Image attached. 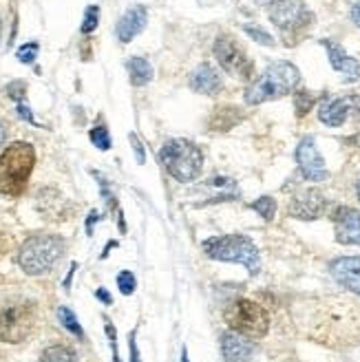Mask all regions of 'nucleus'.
<instances>
[{
  "label": "nucleus",
  "instance_id": "1",
  "mask_svg": "<svg viewBox=\"0 0 360 362\" xmlns=\"http://www.w3.org/2000/svg\"><path fill=\"white\" fill-rule=\"evenodd\" d=\"M35 164V151L27 141H13L0 155V194L21 197Z\"/></svg>",
  "mask_w": 360,
  "mask_h": 362
},
{
  "label": "nucleus",
  "instance_id": "15",
  "mask_svg": "<svg viewBox=\"0 0 360 362\" xmlns=\"http://www.w3.org/2000/svg\"><path fill=\"white\" fill-rule=\"evenodd\" d=\"M146 23H149V11H146V7H144V5L131 7L129 11H126V13L120 18V23H117V29H115L117 40L124 42V45H126V42H131L137 33L144 31Z\"/></svg>",
  "mask_w": 360,
  "mask_h": 362
},
{
  "label": "nucleus",
  "instance_id": "12",
  "mask_svg": "<svg viewBox=\"0 0 360 362\" xmlns=\"http://www.w3.org/2000/svg\"><path fill=\"white\" fill-rule=\"evenodd\" d=\"M325 208H327L325 197H323L318 190L310 188V190L298 192L292 199L290 214L296 216V219H303V221H312V219H318V216L325 212Z\"/></svg>",
  "mask_w": 360,
  "mask_h": 362
},
{
  "label": "nucleus",
  "instance_id": "31",
  "mask_svg": "<svg viewBox=\"0 0 360 362\" xmlns=\"http://www.w3.org/2000/svg\"><path fill=\"white\" fill-rule=\"evenodd\" d=\"M9 250H11V237L7 234L5 228H0V259H3Z\"/></svg>",
  "mask_w": 360,
  "mask_h": 362
},
{
  "label": "nucleus",
  "instance_id": "28",
  "mask_svg": "<svg viewBox=\"0 0 360 362\" xmlns=\"http://www.w3.org/2000/svg\"><path fill=\"white\" fill-rule=\"evenodd\" d=\"M38 42H27V45H23L21 49H18V53H16V58L21 60L23 64H31L35 58H38Z\"/></svg>",
  "mask_w": 360,
  "mask_h": 362
},
{
  "label": "nucleus",
  "instance_id": "25",
  "mask_svg": "<svg viewBox=\"0 0 360 362\" xmlns=\"http://www.w3.org/2000/svg\"><path fill=\"white\" fill-rule=\"evenodd\" d=\"M243 31L250 35L252 40H257L259 45H265V47H272L274 45V38L269 35L267 31H263L261 27H255V25H245L243 27Z\"/></svg>",
  "mask_w": 360,
  "mask_h": 362
},
{
  "label": "nucleus",
  "instance_id": "39",
  "mask_svg": "<svg viewBox=\"0 0 360 362\" xmlns=\"http://www.w3.org/2000/svg\"><path fill=\"white\" fill-rule=\"evenodd\" d=\"M182 362H188V351L186 349L182 351Z\"/></svg>",
  "mask_w": 360,
  "mask_h": 362
},
{
  "label": "nucleus",
  "instance_id": "10",
  "mask_svg": "<svg viewBox=\"0 0 360 362\" xmlns=\"http://www.w3.org/2000/svg\"><path fill=\"white\" fill-rule=\"evenodd\" d=\"M310 18L308 9H305L303 0H277L274 5H269V21L274 27L290 31L298 25H303Z\"/></svg>",
  "mask_w": 360,
  "mask_h": 362
},
{
  "label": "nucleus",
  "instance_id": "41",
  "mask_svg": "<svg viewBox=\"0 0 360 362\" xmlns=\"http://www.w3.org/2000/svg\"><path fill=\"white\" fill-rule=\"evenodd\" d=\"M0 31H3V23H0Z\"/></svg>",
  "mask_w": 360,
  "mask_h": 362
},
{
  "label": "nucleus",
  "instance_id": "30",
  "mask_svg": "<svg viewBox=\"0 0 360 362\" xmlns=\"http://www.w3.org/2000/svg\"><path fill=\"white\" fill-rule=\"evenodd\" d=\"M25 82H21V80H18V82H11L7 88H5V93L9 95V98H13V100H18V102H21L23 100V95H25Z\"/></svg>",
  "mask_w": 360,
  "mask_h": 362
},
{
  "label": "nucleus",
  "instance_id": "36",
  "mask_svg": "<svg viewBox=\"0 0 360 362\" xmlns=\"http://www.w3.org/2000/svg\"><path fill=\"white\" fill-rule=\"evenodd\" d=\"M95 296H98V298H102L106 305H111V296H109V292H106V289H98Z\"/></svg>",
  "mask_w": 360,
  "mask_h": 362
},
{
  "label": "nucleus",
  "instance_id": "32",
  "mask_svg": "<svg viewBox=\"0 0 360 362\" xmlns=\"http://www.w3.org/2000/svg\"><path fill=\"white\" fill-rule=\"evenodd\" d=\"M18 115H21V117H23L25 122H29V124H35L31 108H29L27 104H23V102H18Z\"/></svg>",
  "mask_w": 360,
  "mask_h": 362
},
{
  "label": "nucleus",
  "instance_id": "14",
  "mask_svg": "<svg viewBox=\"0 0 360 362\" xmlns=\"http://www.w3.org/2000/svg\"><path fill=\"white\" fill-rule=\"evenodd\" d=\"M330 269L340 285L360 296V257H340L330 265Z\"/></svg>",
  "mask_w": 360,
  "mask_h": 362
},
{
  "label": "nucleus",
  "instance_id": "23",
  "mask_svg": "<svg viewBox=\"0 0 360 362\" xmlns=\"http://www.w3.org/2000/svg\"><path fill=\"white\" fill-rule=\"evenodd\" d=\"M252 210H257L259 216H263L265 221H272L274 219V212H277V202L272 197H261L252 204Z\"/></svg>",
  "mask_w": 360,
  "mask_h": 362
},
{
  "label": "nucleus",
  "instance_id": "20",
  "mask_svg": "<svg viewBox=\"0 0 360 362\" xmlns=\"http://www.w3.org/2000/svg\"><path fill=\"white\" fill-rule=\"evenodd\" d=\"M76 351L64 345H53L47 347L40 356V362H76Z\"/></svg>",
  "mask_w": 360,
  "mask_h": 362
},
{
  "label": "nucleus",
  "instance_id": "16",
  "mask_svg": "<svg viewBox=\"0 0 360 362\" xmlns=\"http://www.w3.org/2000/svg\"><path fill=\"white\" fill-rule=\"evenodd\" d=\"M221 354L226 362H250L255 356V345L245 336L230 332L221 336Z\"/></svg>",
  "mask_w": 360,
  "mask_h": 362
},
{
  "label": "nucleus",
  "instance_id": "13",
  "mask_svg": "<svg viewBox=\"0 0 360 362\" xmlns=\"http://www.w3.org/2000/svg\"><path fill=\"white\" fill-rule=\"evenodd\" d=\"M323 47L327 49V58H330L332 69L338 71L347 82H354L360 78V62L356 58H352L343 47L332 40H323Z\"/></svg>",
  "mask_w": 360,
  "mask_h": 362
},
{
  "label": "nucleus",
  "instance_id": "6",
  "mask_svg": "<svg viewBox=\"0 0 360 362\" xmlns=\"http://www.w3.org/2000/svg\"><path fill=\"white\" fill-rule=\"evenodd\" d=\"M64 252V241L56 234H33L29 237L18 255V263L27 272L29 276L47 274Z\"/></svg>",
  "mask_w": 360,
  "mask_h": 362
},
{
  "label": "nucleus",
  "instance_id": "21",
  "mask_svg": "<svg viewBox=\"0 0 360 362\" xmlns=\"http://www.w3.org/2000/svg\"><path fill=\"white\" fill-rule=\"evenodd\" d=\"M239 111L237 108H230V106H221V108H217L214 111V115H212V119H210V126L214 131H230L232 126H235L239 119H230V115H237Z\"/></svg>",
  "mask_w": 360,
  "mask_h": 362
},
{
  "label": "nucleus",
  "instance_id": "38",
  "mask_svg": "<svg viewBox=\"0 0 360 362\" xmlns=\"http://www.w3.org/2000/svg\"><path fill=\"white\" fill-rule=\"evenodd\" d=\"M255 3H259V5H274L277 0H255Z\"/></svg>",
  "mask_w": 360,
  "mask_h": 362
},
{
  "label": "nucleus",
  "instance_id": "24",
  "mask_svg": "<svg viewBox=\"0 0 360 362\" xmlns=\"http://www.w3.org/2000/svg\"><path fill=\"white\" fill-rule=\"evenodd\" d=\"M88 137H91V141L100 151L111 148V135H109V129H106V126H95V129H91V133H88Z\"/></svg>",
  "mask_w": 360,
  "mask_h": 362
},
{
  "label": "nucleus",
  "instance_id": "27",
  "mask_svg": "<svg viewBox=\"0 0 360 362\" xmlns=\"http://www.w3.org/2000/svg\"><path fill=\"white\" fill-rule=\"evenodd\" d=\"M294 102H296V113L303 117L305 113H310V111H312V106H314V95L308 93V90H298V93L294 95Z\"/></svg>",
  "mask_w": 360,
  "mask_h": 362
},
{
  "label": "nucleus",
  "instance_id": "40",
  "mask_svg": "<svg viewBox=\"0 0 360 362\" xmlns=\"http://www.w3.org/2000/svg\"><path fill=\"white\" fill-rule=\"evenodd\" d=\"M358 199H360V184H358Z\"/></svg>",
  "mask_w": 360,
  "mask_h": 362
},
{
  "label": "nucleus",
  "instance_id": "34",
  "mask_svg": "<svg viewBox=\"0 0 360 362\" xmlns=\"http://www.w3.org/2000/svg\"><path fill=\"white\" fill-rule=\"evenodd\" d=\"M131 362H139V351L135 345V338H131Z\"/></svg>",
  "mask_w": 360,
  "mask_h": 362
},
{
  "label": "nucleus",
  "instance_id": "2",
  "mask_svg": "<svg viewBox=\"0 0 360 362\" xmlns=\"http://www.w3.org/2000/svg\"><path fill=\"white\" fill-rule=\"evenodd\" d=\"M298 82H301V74L292 62L285 60L272 62L261 74V78L245 90V102L250 106H257L269 100H279L287 93H292L298 86Z\"/></svg>",
  "mask_w": 360,
  "mask_h": 362
},
{
  "label": "nucleus",
  "instance_id": "26",
  "mask_svg": "<svg viewBox=\"0 0 360 362\" xmlns=\"http://www.w3.org/2000/svg\"><path fill=\"white\" fill-rule=\"evenodd\" d=\"M98 23H100V7H98V5L86 7L84 21H82V33H91V31H95Z\"/></svg>",
  "mask_w": 360,
  "mask_h": 362
},
{
  "label": "nucleus",
  "instance_id": "3",
  "mask_svg": "<svg viewBox=\"0 0 360 362\" xmlns=\"http://www.w3.org/2000/svg\"><path fill=\"white\" fill-rule=\"evenodd\" d=\"M38 325V307L27 298H7L0 303V340L25 342Z\"/></svg>",
  "mask_w": 360,
  "mask_h": 362
},
{
  "label": "nucleus",
  "instance_id": "7",
  "mask_svg": "<svg viewBox=\"0 0 360 362\" xmlns=\"http://www.w3.org/2000/svg\"><path fill=\"white\" fill-rule=\"evenodd\" d=\"M226 322L245 338H263L269 329V316L255 300L239 298L226 310Z\"/></svg>",
  "mask_w": 360,
  "mask_h": 362
},
{
  "label": "nucleus",
  "instance_id": "8",
  "mask_svg": "<svg viewBox=\"0 0 360 362\" xmlns=\"http://www.w3.org/2000/svg\"><path fill=\"white\" fill-rule=\"evenodd\" d=\"M214 58L223 66V71H228L230 76L235 78H250L252 74V62L245 56V51L237 45V40L228 33H221L217 40H214Z\"/></svg>",
  "mask_w": 360,
  "mask_h": 362
},
{
  "label": "nucleus",
  "instance_id": "22",
  "mask_svg": "<svg viewBox=\"0 0 360 362\" xmlns=\"http://www.w3.org/2000/svg\"><path fill=\"white\" fill-rule=\"evenodd\" d=\"M58 318H60V322H62V327H66L71 334L78 336V338H84V332H82V327H80V322H78L76 314L71 312L69 307H60V310H58Z\"/></svg>",
  "mask_w": 360,
  "mask_h": 362
},
{
  "label": "nucleus",
  "instance_id": "9",
  "mask_svg": "<svg viewBox=\"0 0 360 362\" xmlns=\"http://www.w3.org/2000/svg\"><path fill=\"white\" fill-rule=\"evenodd\" d=\"M296 161H298L301 175L308 181H325L330 177L325 159L318 153L314 137L301 139V144L296 146Z\"/></svg>",
  "mask_w": 360,
  "mask_h": 362
},
{
  "label": "nucleus",
  "instance_id": "18",
  "mask_svg": "<svg viewBox=\"0 0 360 362\" xmlns=\"http://www.w3.org/2000/svg\"><path fill=\"white\" fill-rule=\"evenodd\" d=\"M349 104H352V100H347V98L330 100L318 108V119L325 126H334V129L336 126H343L349 117Z\"/></svg>",
  "mask_w": 360,
  "mask_h": 362
},
{
  "label": "nucleus",
  "instance_id": "35",
  "mask_svg": "<svg viewBox=\"0 0 360 362\" xmlns=\"http://www.w3.org/2000/svg\"><path fill=\"white\" fill-rule=\"evenodd\" d=\"M352 21L360 27V3H356L354 9H352Z\"/></svg>",
  "mask_w": 360,
  "mask_h": 362
},
{
  "label": "nucleus",
  "instance_id": "29",
  "mask_svg": "<svg viewBox=\"0 0 360 362\" xmlns=\"http://www.w3.org/2000/svg\"><path fill=\"white\" fill-rule=\"evenodd\" d=\"M117 287H120V292L126 294V296L135 292V276L131 274L129 269H124L117 274Z\"/></svg>",
  "mask_w": 360,
  "mask_h": 362
},
{
  "label": "nucleus",
  "instance_id": "4",
  "mask_svg": "<svg viewBox=\"0 0 360 362\" xmlns=\"http://www.w3.org/2000/svg\"><path fill=\"white\" fill-rule=\"evenodd\" d=\"M159 161L170 177L182 184L197 179L204 166V153L188 139H168L159 151Z\"/></svg>",
  "mask_w": 360,
  "mask_h": 362
},
{
  "label": "nucleus",
  "instance_id": "33",
  "mask_svg": "<svg viewBox=\"0 0 360 362\" xmlns=\"http://www.w3.org/2000/svg\"><path fill=\"white\" fill-rule=\"evenodd\" d=\"M131 144H133V151L137 153V161L139 164H144V146H141V141L137 135H131Z\"/></svg>",
  "mask_w": 360,
  "mask_h": 362
},
{
  "label": "nucleus",
  "instance_id": "19",
  "mask_svg": "<svg viewBox=\"0 0 360 362\" xmlns=\"http://www.w3.org/2000/svg\"><path fill=\"white\" fill-rule=\"evenodd\" d=\"M126 71H129V76H131V84H135V86H144L153 80V66L146 58L133 56L129 62H126Z\"/></svg>",
  "mask_w": 360,
  "mask_h": 362
},
{
  "label": "nucleus",
  "instance_id": "37",
  "mask_svg": "<svg viewBox=\"0 0 360 362\" xmlns=\"http://www.w3.org/2000/svg\"><path fill=\"white\" fill-rule=\"evenodd\" d=\"M5 137H7V131H5V126L0 124V146H3V144H5Z\"/></svg>",
  "mask_w": 360,
  "mask_h": 362
},
{
  "label": "nucleus",
  "instance_id": "17",
  "mask_svg": "<svg viewBox=\"0 0 360 362\" xmlns=\"http://www.w3.org/2000/svg\"><path fill=\"white\" fill-rule=\"evenodd\" d=\"M188 84H190V88L194 90V93L214 95V93H219V90H221V76L210 64H199L190 74Z\"/></svg>",
  "mask_w": 360,
  "mask_h": 362
},
{
  "label": "nucleus",
  "instance_id": "5",
  "mask_svg": "<svg viewBox=\"0 0 360 362\" xmlns=\"http://www.w3.org/2000/svg\"><path fill=\"white\" fill-rule=\"evenodd\" d=\"M204 252L210 259L223 263L243 265L252 276L261 272V257L257 245L243 234H226V237H214L204 243Z\"/></svg>",
  "mask_w": 360,
  "mask_h": 362
},
{
  "label": "nucleus",
  "instance_id": "11",
  "mask_svg": "<svg viewBox=\"0 0 360 362\" xmlns=\"http://www.w3.org/2000/svg\"><path fill=\"white\" fill-rule=\"evenodd\" d=\"M332 219H334V230H336V241L343 245L360 247V212L343 206V208H336Z\"/></svg>",
  "mask_w": 360,
  "mask_h": 362
}]
</instances>
